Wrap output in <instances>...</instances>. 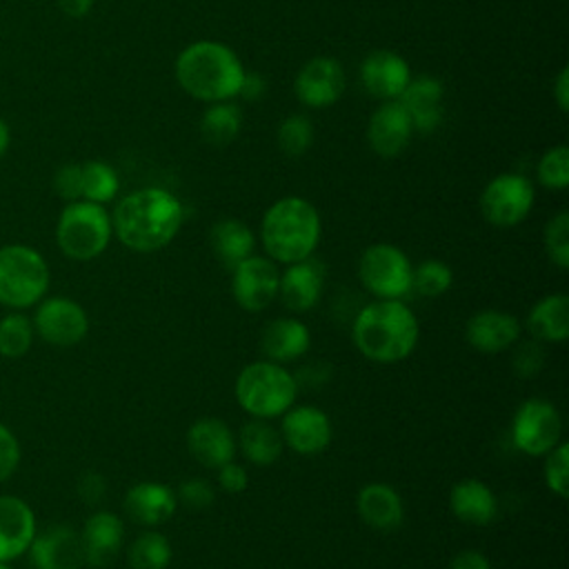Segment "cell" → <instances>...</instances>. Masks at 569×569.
<instances>
[{"mask_svg":"<svg viewBox=\"0 0 569 569\" xmlns=\"http://www.w3.org/2000/svg\"><path fill=\"white\" fill-rule=\"evenodd\" d=\"M182 220V202L160 187L136 189L120 198L111 211L113 236L138 253L164 249L178 236Z\"/></svg>","mask_w":569,"mask_h":569,"instance_id":"1","label":"cell"},{"mask_svg":"<svg viewBox=\"0 0 569 569\" xmlns=\"http://www.w3.org/2000/svg\"><path fill=\"white\" fill-rule=\"evenodd\" d=\"M420 340V322L405 300H371L351 325L353 347L371 362L393 365L409 358Z\"/></svg>","mask_w":569,"mask_h":569,"instance_id":"2","label":"cell"},{"mask_svg":"<svg viewBox=\"0 0 569 569\" xmlns=\"http://www.w3.org/2000/svg\"><path fill=\"white\" fill-rule=\"evenodd\" d=\"M176 80L184 93L202 102H222L240 93L244 64L224 42L198 40L187 44L173 64Z\"/></svg>","mask_w":569,"mask_h":569,"instance_id":"3","label":"cell"},{"mask_svg":"<svg viewBox=\"0 0 569 569\" xmlns=\"http://www.w3.org/2000/svg\"><path fill=\"white\" fill-rule=\"evenodd\" d=\"M322 222L318 209L300 198L284 196L276 200L262 216L260 242L276 264H291L311 258L318 249Z\"/></svg>","mask_w":569,"mask_h":569,"instance_id":"4","label":"cell"},{"mask_svg":"<svg viewBox=\"0 0 569 569\" xmlns=\"http://www.w3.org/2000/svg\"><path fill=\"white\" fill-rule=\"evenodd\" d=\"M300 391L298 378L280 362L256 360L244 365L233 382V396L240 409L251 418L273 420L296 405Z\"/></svg>","mask_w":569,"mask_h":569,"instance_id":"5","label":"cell"},{"mask_svg":"<svg viewBox=\"0 0 569 569\" xmlns=\"http://www.w3.org/2000/svg\"><path fill=\"white\" fill-rule=\"evenodd\" d=\"M111 238V213L104 204L73 200L67 202L58 216L56 244L69 260L89 262L98 258L109 247Z\"/></svg>","mask_w":569,"mask_h":569,"instance_id":"6","label":"cell"},{"mask_svg":"<svg viewBox=\"0 0 569 569\" xmlns=\"http://www.w3.org/2000/svg\"><path fill=\"white\" fill-rule=\"evenodd\" d=\"M49 264L40 251L27 244L0 247V305L27 309L38 305L49 289Z\"/></svg>","mask_w":569,"mask_h":569,"instance_id":"7","label":"cell"},{"mask_svg":"<svg viewBox=\"0 0 569 569\" xmlns=\"http://www.w3.org/2000/svg\"><path fill=\"white\" fill-rule=\"evenodd\" d=\"M411 271L409 256L391 242H373L358 258L360 284L373 300H405L411 293Z\"/></svg>","mask_w":569,"mask_h":569,"instance_id":"8","label":"cell"},{"mask_svg":"<svg viewBox=\"0 0 569 569\" xmlns=\"http://www.w3.org/2000/svg\"><path fill=\"white\" fill-rule=\"evenodd\" d=\"M509 433L520 453L542 458L562 440V416L551 400L527 398L516 407Z\"/></svg>","mask_w":569,"mask_h":569,"instance_id":"9","label":"cell"},{"mask_svg":"<svg viewBox=\"0 0 569 569\" xmlns=\"http://www.w3.org/2000/svg\"><path fill=\"white\" fill-rule=\"evenodd\" d=\"M533 200L536 193L529 178L522 173H500L485 184L480 193V213L489 224L509 229L529 216Z\"/></svg>","mask_w":569,"mask_h":569,"instance_id":"10","label":"cell"},{"mask_svg":"<svg viewBox=\"0 0 569 569\" xmlns=\"http://www.w3.org/2000/svg\"><path fill=\"white\" fill-rule=\"evenodd\" d=\"M36 336L51 347H73L89 333V316L84 307L64 296L42 298L31 318Z\"/></svg>","mask_w":569,"mask_h":569,"instance_id":"11","label":"cell"},{"mask_svg":"<svg viewBox=\"0 0 569 569\" xmlns=\"http://www.w3.org/2000/svg\"><path fill=\"white\" fill-rule=\"evenodd\" d=\"M284 449L298 456H318L333 440V425L325 409L316 405H291L280 416L278 427Z\"/></svg>","mask_w":569,"mask_h":569,"instance_id":"12","label":"cell"},{"mask_svg":"<svg viewBox=\"0 0 569 569\" xmlns=\"http://www.w3.org/2000/svg\"><path fill=\"white\" fill-rule=\"evenodd\" d=\"M280 269L267 256H249L231 269V296L249 313L264 311L278 298Z\"/></svg>","mask_w":569,"mask_h":569,"instance_id":"13","label":"cell"},{"mask_svg":"<svg viewBox=\"0 0 569 569\" xmlns=\"http://www.w3.org/2000/svg\"><path fill=\"white\" fill-rule=\"evenodd\" d=\"M522 336V322L505 309H480L465 322V340L478 353L509 351Z\"/></svg>","mask_w":569,"mask_h":569,"instance_id":"14","label":"cell"},{"mask_svg":"<svg viewBox=\"0 0 569 569\" xmlns=\"http://www.w3.org/2000/svg\"><path fill=\"white\" fill-rule=\"evenodd\" d=\"M342 64L327 56H316L305 62L293 80L296 98L313 109H325L333 104L345 91Z\"/></svg>","mask_w":569,"mask_h":569,"instance_id":"15","label":"cell"},{"mask_svg":"<svg viewBox=\"0 0 569 569\" xmlns=\"http://www.w3.org/2000/svg\"><path fill=\"white\" fill-rule=\"evenodd\" d=\"M187 451L196 462H200L207 469H218L229 460H236L238 445H236V431L220 418L204 416L187 429Z\"/></svg>","mask_w":569,"mask_h":569,"instance_id":"16","label":"cell"},{"mask_svg":"<svg viewBox=\"0 0 569 569\" xmlns=\"http://www.w3.org/2000/svg\"><path fill=\"white\" fill-rule=\"evenodd\" d=\"M325 289V264L320 260L305 258L291 264H284L280 271L278 298L291 313L311 311Z\"/></svg>","mask_w":569,"mask_h":569,"instance_id":"17","label":"cell"},{"mask_svg":"<svg viewBox=\"0 0 569 569\" xmlns=\"http://www.w3.org/2000/svg\"><path fill=\"white\" fill-rule=\"evenodd\" d=\"M122 507L131 522L144 529H158V525L167 522L176 513L178 496L167 482L142 480L127 489Z\"/></svg>","mask_w":569,"mask_h":569,"instance_id":"18","label":"cell"},{"mask_svg":"<svg viewBox=\"0 0 569 569\" xmlns=\"http://www.w3.org/2000/svg\"><path fill=\"white\" fill-rule=\"evenodd\" d=\"M27 551L36 569H80L84 565L80 533L69 525L36 531Z\"/></svg>","mask_w":569,"mask_h":569,"instance_id":"19","label":"cell"},{"mask_svg":"<svg viewBox=\"0 0 569 569\" xmlns=\"http://www.w3.org/2000/svg\"><path fill=\"white\" fill-rule=\"evenodd\" d=\"M84 565L102 569L113 562L124 542V522L118 513L98 509L93 511L80 531Z\"/></svg>","mask_w":569,"mask_h":569,"instance_id":"20","label":"cell"},{"mask_svg":"<svg viewBox=\"0 0 569 569\" xmlns=\"http://www.w3.org/2000/svg\"><path fill=\"white\" fill-rule=\"evenodd\" d=\"M356 511L360 520L380 533H391L405 522V502L398 489L389 482H367L358 489Z\"/></svg>","mask_w":569,"mask_h":569,"instance_id":"21","label":"cell"},{"mask_svg":"<svg viewBox=\"0 0 569 569\" xmlns=\"http://www.w3.org/2000/svg\"><path fill=\"white\" fill-rule=\"evenodd\" d=\"M409 80L411 71L407 60L389 49L371 51L360 64V82L365 91L380 100H398Z\"/></svg>","mask_w":569,"mask_h":569,"instance_id":"22","label":"cell"},{"mask_svg":"<svg viewBox=\"0 0 569 569\" xmlns=\"http://www.w3.org/2000/svg\"><path fill=\"white\" fill-rule=\"evenodd\" d=\"M411 120L398 100H385L369 118L367 142L380 158H396L409 144Z\"/></svg>","mask_w":569,"mask_h":569,"instance_id":"23","label":"cell"},{"mask_svg":"<svg viewBox=\"0 0 569 569\" xmlns=\"http://www.w3.org/2000/svg\"><path fill=\"white\" fill-rule=\"evenodd\" d=\"M311 347L309 327L296 316L271 318L260 333V351L267 360L287 365L300 360Z\"/></svg>","mask_w":569,"mask_h":569,"instance_id":"24","label":"cell"},{"mask_svg":"<svg viewBox=\"0 0 569 569\" xmlns=\"http://www.w3.org/2000/svg\"><path fill=\"white\" fill-rule=\"evenodd\" d=\"M36 531L33 509L18 496H0V560L9 562L27 553Z\"/></svg>","mask_w":569,"mask_h":569,"instance_id":"25","label":"cell"},{"mask_svg":"<svg viewBox=\"0 0 569 569\" xmlns=\"http://www.w3.org/2000/svg\"><path fill=\"white\" fill-rule=\"evenodd\" d=\"M398 102L407 111L413 131L431 133L442 122V84L431 76L411 78Z\"/></svg>","mask_w":569,"mask_h":569,"instance_id":"26","label":"cell"},{"mask_svg":"<svg viewBox=\"0 0 569 569\" xmlns=\"http://www.w3.org/2000/svg\"><path fill=\"white\" fill-rule=\"evenodd\" d=\"M449 509L462 525L487 527L498 516V498L485 480L462 478L449 489Z\"/></svg>","mask_w":569,"mask_h":569,"instance_id":"27","label":"cell"},{"mask_svg":"<svg viewBox=\"0 0 569 569\" xmlns=\"http://www.w3.org/2000/svg\"><path fill=\"white\" fill-rule=\"evenodd\" d=\"M529 336L542 345H560L569 338V296L565 291L538 298L525 318Z\"/></svg>","mask_w":569,"mask_h":569,"instance_id":"28","label":"cell"},{"mask_svg":"<svg viewBox=\"0 0 569 569\" xmlns=\"http://www.w3.org/2000/svg\"><path fill=\"white\" fill-rule=\"evenodd\" d=\"M236 445L238 453H242V458L256 467L273 465L284 451L280 431L262 418H251L244 422L236 433Z\"/></svg>","mask_w":569,"mask_h":569,"instance_id":"29","label":"cell"},{"mask_svg":"<svg viewBox=\"0 0 569 569\" xmlns=\"http://www.w3.org/2000/svg\"><path fill=\"white\" fill-rule=\"evenodd\" d=\"M209 242L222 267L229 271L256 251V233L238 218H222L209 231Z\"/></svg>","mask_w":569,"mask_h":569,"instance_id":"30","label":"cell"},{"mask_svg":"<svg viewBox=\"0 0 569 569\" xmlns=\"http://www.w3.org/2000/svg\"><path fill=\"white\" fill-rule=\"evenodd\" d=\"M242 127V111L238 104L222 100L211 102L200 118V136L213 147H227L236 140Z\"/></svg>","mask_w":569,"mask_h":569,"instance_id":"31","label":"cell"},{"mask_svg":"<svg viewBox=\"0 0 569 569\" xmlns=\"http://www.w3.org/2000/svg\"><path fill=\"white\" fill-rule=\"evenodd\" d=\"M173 558L169 538L158 529H144L127 549L129 569H167Z\"/></svg>","mask_w":569,"mask_h":569,"instance_id":"32","label":"cell"},{"mask_svg":"<svg viewBox=\"0 0 569 569\" xmlns=\"http://www.w3.org/2000/svg\"><path fill=\"white\" fill-rule=\"evenodd\" d=\"M80 171H82V200L107 204L116 198L120 189V180L111 164H107L104 160H87V162H80Z\"/></svg>","mask_w":569,"mask_h":569,"instance_id":"33","label":"cell"},{"mask_svg":"<svg viewBox=\"0 0 569 569\" xmlns=\"http://www.w3.org/2000/svg\"><path fill=\"white\" fill-rule=\"evenodd\" d=\"M453 284V271L447 262L438 258H427L418 262L411 271V293L422 298H440Z\"/></svg>","mask_w":569,"mask_h":569,"instance_id":"34","label":"cell"},{"mask_svg":"<svg viewBox=\"0 0 569 569\" xmlns=\"http://www.w3.org/2000/svg\"><path fill=\"white\" fill-rule=\"evenodd\" d=\"M33 325L20 311L7 313L0 318V356L4 358H20L31 349L33 342Z\"/></svg>","mask_w":569,"mask_h":569,"instance_id":"35","label":"cell"},{"mask_svg":"<svg viewBox=\"0 0 569 569\" xmlns=\"http://www.w3.org/2000/svg\"><path fill=\"white\" fill-rule=\"evenodd\" d=\"M276 140H278V147H280V151L284 156L298 158L313 142V124H311V120L307 116L293 113V116H289V118H284L280 122Z\"/></svg>","mask_w":569,"mask_h":569,"instance_id":"36","label":"cell"},{"mask_svg":"<svg viewBox=\"0 0 569 569\" xmlns=\"http://www.w3.org/2000/svg\"><path fill=\"white\" fill-rule=\"evenodd\" d=\"M542 244L549 262L558 269H569V213L562 209L551 216L542 231Z\"/></svg>","mask_w":569,"mask_h":569,"instance_id":"37","label":"cell"},{"mask_svg":"<svg viewBox=\"0 0 569 569\" xmlns=\"http://www.w3.org/2000/svg\"><path fill=\"white\" fill-rule=\"evenodd\" d=\"M536 178L545 189L562 191L569 184V149L565 144H556L547 149L538 164H536Z\"/></svg>","mask_w":569,"mask_h":569,"instance_id":"38","label":"cell"},{"mask_svg":"<svg viewBox=\"0 0 569 569\" xmlns=\"http://www.w3.org/2000/svg\"><path fill=\"white\" fill-rule=\"evenodd\" d=\"M542 480L545 487L560 500L569 493V445L560 440L549 453L542 456Z\"/></svg>","mask_w":569,"mask_h":569,"instance_id":"39","label":"cell"},{"mask_svg":"<svg viewBox=\"0 0 569 569\" xmlns=\"http://www.w3.org/2000/svg\"><path fill=\"white\" fill-rule=\"evenodd\" d=\"M513 353H511V365H513V373L520 376V378H533L542 371L545 367V358H547V351H545V345L529 338V340H518L513 347Z\"/></svg>","mask_w":569,"mask_h":569,"instance_id":"40","label":"cell"},{"mask_svg":"<svg viewBox=\"0 0 569 569\" xmlns=\"http://www.w3.org/2000/svg\"><path fill=\"white\" fill-rule=\"evenodd\" d=\"M176 496H178V505H182L191 511H202V509L211 507V502L216 500V489L204 478H187L178 485Z\"/></svg>","mask_w":569,"mask_h":569,"instance_id":"41","label":"cell"},{"mask_svg":"<svg viewBox=\"0 0 569 569\" xmlns=\"http://www.w3.org/2000/svg\"><path fill=\"white\" fill-rule=\"evenodd\" d=\"M53 191L67 200H82V171H80V162H67L62 167H58V171L53 173Z\"/></svg>","mask_w":569,"mask_h":569,"instance_id":"42","label":"cell"},{"mask_svg":"<svg viewBox=\"0 0 569 569\" xmlns=\"http://www.w3.org/2000/svg\"><path fill=\"white\" fill-rule=\"evenodd\" d=\"M216 485L224 493H242L249 487V471L244 465L229 460L216 469Z\"/></svg>","mask_w":569,"mask_h":569,"instance_id":"43","label":"cell"},{"mask_svg":"<svg viewBox=\"0 0 569 569\" xmlns=\"http://www.w3.org/2000/svg\"><path fill=\"white\" fill-rule=\"evenodd\" d=\"M20 465V442L13 431L0 422V482L11 478Z\"/></svg>","mask_w":569,"mask_h":569,"instance_id":"44","label":"cell"},{"mask_svg":"<svg viewBox=\"0 0 569 569\" xmlns=\"http://www.w3.org/2000/svg\"><path fill=\"white\" fill-rule=\"evenodd\" d=\"M447 569H491V562L478 549H462L449 560Z\"/></svg>","mask_w":569,"mask_h":569,"instance_id":"45","label":"cell"},{"mask_svg":"<svg viewBox=\"0 0 569 569\" xmlns=\"http://www.w3.org/2000/svg\"><path fill=\"white\" fill-rule=\"evenodd\" d=\"M78 493H80V498H82L84 502L96 505V502L102 500V496H104V478L98 476V473H93V471L84 473V476L80 478V482H78Z\"/></svg>","mask_w":569,"mask_h":569,"instance_id":"46","label":"cell"},{"mask_svg":"<svg viewBox=\"0 0 569 569\" xmlns=\"http://www.w3.org/2000/svg\"><path fill=\"white\" fill-rule=\"evenodd\" d=\"M264 89H267V84H264L262 76L256 73V71H247L238 96H242L244 100H258L264 93Z\"/></svg>","mask_w":569,"mask_h":569,"instance_id":"47","label":"cell"},{"mask_svg":"<svg viewBox=\"0 0 569 569\" xmlns=\"http://www.w3.org/2000/svg\"><path fill=\"white\" fill-rule=\"evenodd\" d=\"M553 100L560 111L569 109V69L562 67L553 78Z\"/></svg>","mask_w":569,"mask_h":569,"instance_id":"48","label":"cell"},{"mask_svg":"<svg viewBox=\"0 0 569 569\" xmlns=\"http://www.w3.org/2000/svg\"><path fill=\"white\" fill-rule=\"evenodd\" d=\"M58 7L64 16L78 20V18H84L91 11L93 0H58Z\"/></svg>","mask_w":569,"mask_h":569,"instance_id":"49","label":"cell"},{"mask_svg":"<svg viewBox=\"0 0 569 569\" xmlns=\"http://www.w3.org/2000/svg\"><path fill=\"white\" fill-rule=\"evenodd\" d=\"M9 144H11V129H9L7 120L0 118V158L9 151Z\"/></svg>","mask_w":569,"mask_h":569,"instance_id":"50","label":"cell"},{"mask_svg":"<svg viewBox=\"0 0 569 569\" xmlns=\"http://www.w3.org/2000/svg\"><path fill=\"white\" fill-rule=\"evenodd\" d=\"M0 569H11V567H9V562H4V560H0Z\"/></svg>","mask_w":569,"mask_h":569,"instance_id":"51","label":"cell"}]
</instances>
